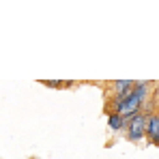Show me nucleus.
<instances>
[{
	"label": "nucleus",
	"instance_id": "nucleus-7",
	"mask_svg": "<svg viewBox=\"0 0 159 159\" xmlns=\"http://www.w3.org/2000/svg\"><path fill=\"white\" fill-rule=\"evenodd\" d=\"M155 146H159V138H157V140H155Z\"/></svg>",
	"mask_w": 159,
	"mask_h": 159
},
{
	"label": "nucleus",
	"instance_id": "nucleus-3",
	"mask_svg": "<svg viewBox=\"0 0 159 159\" xmlns=\"http://www.w3.org/2000/svg\"><path fill=\"white\" fill-rule=\"evenodd\" d=\"M135 82L131 80H118V82H107L106 84V101H114V99H120L123 95L131 93Z\"/></svg>",
	"mask_w": 159,
	"mask_h": 159
},
{
	"label": "nucleus",
	"instance_id": "nucleus-5",
	"mask_svg": "<svg viewBox=\"0 0 159 159\" xmlns=\"http://www.w3.org/2000/svg\"><path fill=\"white\" fill-rule=\"evenodd\" d=\"M127 120H129V118H125V116H120V114H107V127H110L112 131H123V129H127Z\"/></svg>",
	"mask_w": 159,
	"mask_h": 159
},
{
	"label": "nucleus",
	"instance_id": "nucleus-1",
	"mask_svg": "<svg viewBox=\"0 0 159 159\" xmlns=\"http://www.w3.org/2000/svg\"><path fill=\"white\" fill-rule=\"evenodd\" d=\"M148 95H151V82H135L131 93L123 95L120 99L106 101V114H120L125 118H131L133 114L144 110Z\"/></svg>",
	"mask_w": 159,
	"mask_h": 159
},
{
	"label": "nucleus",
	"instance_id": "nucleus-6",
	"mask_svg": "<svg viewBox=\"0 0 159 159\" xmlns=\"http://www.w3.org/2000/svg\"><path fill=\"white\" fill-rule=\"evenodd\" d=\"M41 84L48 88H71L73 86V82H60V80H41Z\"/></svg>",
	"mask_w": 159,
	"mask_h": 159
},
{
	"label": "nucleus",
	"instance_id": "nucleus-2",
	"mask_svg": "<svg viewBox=\"0 0 159 159\" xmlns=\"http://www.w3.org/2000/svg\"><path fill=\"white\" fill-rule=\"evenodd\" d=\"M153 112V103L144 106V110H140L138 114H133L131 118L127 120V140L129 142H142L146 138V120H148V114Z\"/></svg>",
	"mask_w": 159,
	"mask_h": 159
},
{
	"label": "nucleus",
	"instance_id": "nucleus-4",
	"mask_svg": "<svg viewBox=\"0 0 159 159\" xmlns=\"http://www.w3.org/2000/svg\"><path fill=\"white\" fill-rule=\"evenodd\" d=\"M157 138H159V110H153L148 114V120H146V140H148V144H155Z\"/></svg>",
	"mask_w": 159,
	"mask_h": 159
}]
</instances>
